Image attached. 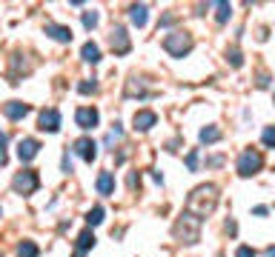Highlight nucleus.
Instances as JSON below:
<instances>
[{
	"mask_svg": "<svg viewBox=\"0 0 275 257\" xmlns=\"http://www.w3.org/2000/svg\"><path fill=\"white\" fill-rule=\"evenodd\" d=\"M215 206H218V189L212 183H204V186L192 189V195L187 197V212L195 214L198 220L209 217L215 212Z\"/></svg>",
	"mask_w": 275,
	"mask_h": 257,
	"instance_id": "1",
	"label": "nucleus"
},
{
	"mask_svg": "<svg viewBox=\"0 0 275 257\" xmlns=\"http://www.w3.org/2000/svg\"><path fill=\"white\" fill-rule=\"evenodd\" d=\"M175 237L181 240V243H187V246L198 243V240H201V220H198L195 214L184 212L175 223Z\"/></svg>",
	"mask_w": 275,
	"mask_h": 257,
	"instance_id": "2",
	"label": "nucleus"
},
{
	"mask_svg": "<svg viewBox=\"0 0 275 257\" xmlns=\"http://www.w3.org/2000/svg\"><path fill=\"white\" fill-rule=\"evenodd\" d=\"M163 52L172 57H187L192 52V35L189 32H169L163 37Z\"/></svg>",
	"mask_w": 275,
	"mask_h": 257,
	"instance_id": "3",
	"label": "nucleus"
},
{
	"mask_svg": "<svg viewBox=\"0 0 275 257\" xmlns=\"http://www.w3.org/2000/svg\"><path fill=\"white\" fill-rule=\"evenodd\" d=\"M261 166H264L261 151H255V149L241 151V157H238V175L241 178H252L255 172H261Z\"/></svg>",
	"mask_w": 275,
	"mask_h": 257,
	"instance_id": "4",
	"label": "nucleus"
},
{
	"mask_svg": "<svg viewBox=\"0 0 275 257\" xmlns=\"http://www.w3.org/2000/svg\"><path fill=\"white\" fill-rule=\"evenodd\" d=\"M37 186H40V178H37V172H32V168L18 172L15 180H12V189H15L18 195H32V192H37Z\"/></svg>",
	"mask_w": 275,
	"mask_h": 257,
	"instance_id": "5",
	"label": "nucleus"
},
{
	"mask_svg": "<svg viewBox=\"0 0 275 257\" xmlns=\"http://www.w3.org/2000/svg\"><path fill=\"white\" fill-rule=\"evenodd\" d=\"M37 129L54 134L58 129H61V112H58V109H43L40 117H37Z\"/></svg>",
	"mask_w": 275,
	"mask_h": 257,
	"instance_id": "6",
	"label": "nucleus"
},
{
	"mask_svg": "<svg viewBox=\"0 0 275 257\" xmlns=\"http://www.w3.org/2000/svg\"><path fill=\"white\" fill-rule=\"evenodd\" d=\"M72 151H75V154H78L80 160H86V163H92V160L98 157V143L92 140V137H80V140H75Z\"/></svg>",
	"mask_w": 275,
	"mask_h": 257,
	"instance_id": "7",
	"label": "nucleus"
},
{
	"mask_svg": "<svg viewBox=\"0 0 275 257\" xmlns=\"http://www.w3.org/2000/svg\"><path fill=\"white\" fill-rule=\"evenodd\" d=\"M109 46H112V52H115V54H126L129 49H132V43H129V35H126L124 26H115V29H112Z\"/></svg>",
	"mask_w": 275,
	"mask_h": 257,
	"instance_id": "8",
	"label": "nucleus"
},
{
	"mask_svg": "<svg viewBox=\"0 0 275 257\" xmlns=\"http://www.w3.org/2000/svg\"><path fill=\"white\" fill-rule=\"evenodd\" d=\"M37 151H40V143L35 140V137H23V140L18 143V157L20 163H29V160L37 157Z\"/></svg>",
	"mask_w": 275,
	"mask_h": 257,
	"instance_id": "9",
	"label": "nucleus"
},
{
	"mask_svg": "<svg viewBox=\"0 0 275 257\" xmlns=\"http://www.w3.org/2000/svg\"><path fill=\"white\" fill-rule=\"evenodd\" d=\"M155 123H158V115L149 112V109H141V112H135V117H132L135 132H149Z\"/></svg>",
	"mask_w": 275,
	"mask_h": 257,
	"instance_id": "10",
	"label": "nucleus"
},
{
	"mask_svg": "<svg viewBox=\"0 0 275 257\" xmlns=\"http://www.w3.org/2000/svg\"><path fill=\"white\" fill-rule=\"evenodd\" d=\"M98 120H100L98 109H78V112H75V123H78L80 129H95Z\"/></svg>",
	"mask_w": 275,
	"mask_h": 257,
	"instance_id": "11",
	"label": "nucleus"
},
{
	"mask_svg": "<svg viewBox=\"0 0 275 257\" xmlns=\"http://www.w3.org/2000/svg\"><path fill=\"white\" fill-rule=\"evenodd\" d=\"M3 115L9 117V120H23L29 115V103H20V100H9V103H3Z\"/></svg>",
	"mask_w": 275,
	"mask_h": 257,
	"instance_id": "12",
	"label": "nucleus"
},
{
	"mask_svg": "<svg viewBox=\"0 0 275 257\" xmlns=\"http://www.w3.org/2000/svg\"><path fill=\"white\" fill-rule=\"evenodd\" d=\"M46 35L58 40V43H72V29L69 26H58V23H46Z\"/></svg>",
	"mask_w": 275,
	"mask_h": 257,
	"instance_id": "13",
	"label": "nucleus"
},
{
	"mask_svg": "<svg viewBox=\"0 0 275 257\" xmlns=\"http://www.w3.org/2000/svg\"><path fill=\"white\" fill-rule=\"evenodd\" d=\"M95 186H98V195H112V192H115V178H112V172H100Z\"/></svg>",
	"mask_w": 275,
	"mask_h": 257,
	"instance_id": "14",
	"label": "nucleus"
},
{
	"mask_svg": "<svg viewBox=\"0 0 275 257\" xmlns=\"http://www.w3.org/2000/svg\"><path fill=\"white\" fill-rule=\"evenodd\" d=\"M129 20H132L138 29H143V26H146V20H149V9H146L143 3H141V6H132V9H129Z\"/></svg>",
	"mask_w": 275,
	"mask_h": 257,
	"instance_id": "15",
	"label": "nucleus"
},
{
	"mask_svg": "<svg viewBox=\"0 0 275 257\" xmlns=\"http://www.w3.org/2000/svg\"><path fill=\"white\" fill-rule=\"evenodd\" d=\"M80 57L86 63H100V49H98V43H83V49H80Z\"/></svg>",
	"mask_w": 275,
	"mask_h": 257,
	"instance_id": "16",
	"label": "nucleus"
},
{
	"mask_svg": "<svg viewBox=\"0 0 275 257\" xmlns=\"http://www.w3.org/2000/svg\"><path fill=\"white\" fill-rule=\"evenodd\" d=\"M198 137H201V143H206V146H209V143H218L221 140V129H218V126H206V129H201Z\"/></svg>",
	"mask_w": 275,
	"mask_h": 257,
	"instance_id": "17",
	"label": "nucleus"
},
{
	"mask_svg": "<svg viewBox=\"0 0 275 257\" xmlns=\"http://www.w3.org/2000/svg\"><path fill=\"white\" fill-rule=\"evenodd\" d=\"M95 246V234H92V231H80L78 234V251H89V248Z\"/></svg>",
	"mask_w": 275,
	"mask_h": 257,
	"instance_id": "18",
	"label": "nucleus"
},
{
	"mask_svg": "<svg viewBox=\"0 0 275 257\" xmlns=\"http://www.w3.org/2000/svg\"><path fill=\"white\" fill-rule=\"evenodd\" d=\"M37 254H40V248H37L32 240H23L18 246V257H37Z\"/></svg>",
	"mask_w": 275,
	"mask_h": 257,
	"instance_id": "19",
	"label": "nucleus"
},
{
	"mask_svg": "<svg viewBox=\"0 0 275 257\" xmlns=\"http://www.w3.org/2000/svg\"><path fill=\"white\" fill-rule=\"evenodd\" d=\"M230 15H232V6H230V3H218V15H215V20H218V23H227V20H230Z\"/></svg>",
	"mask_w": 275,
	"mask_h": 257,
	"instance_id": "20",
	"label": "nucleus"
},
{
	"mask_svg": "<svg viewBox=\"0 0 275 257\" xmlns=\"http://www.w3.org/2000/svg\"><path fill=\"white\" fill-rule=\"evenodd\" d=\"M86 223H89V226H98V223H103V209H100V206H95V209L86 214Z\"/></svg>",
	"mask_w": 275,
	"mask_h": 257,
	"instance_id": "21",
	"label": "nucleus"
},
{
	"mask_svg": "<svg viewBox=\"0 0 275 257\" xmlns=\"http://www.w3.org/2000/svg\"><path fill=\"white\" fill-rule=\"evenodd\" d=\"M78 92L80 95H95V92H98V83H95V80H80Z\"/></svg>",
	"mask_w": 275,
	"mask_h": 257,
	"instance_id": "22",
	"label": "nucleus"
},
{
	"mask_svg": "<svg viewBox=\"0 0 275 257\" xmlns=\"http://www.w3.org/2000/svg\"><path fill=\"white\" fill-rule=\"evenodd\" d=\"M135 95H146V89H143V83H135V80H129V86H126V98H135Z\"/></svg>",
	"mask_w": 275,
	"mask_h": 257,
	"instance_id": "23",
	"label": "nucleus"
},
{
	"mask_svg": "<svg viewBox=\"0 0 275 257\" xmlns=\"http://www.w3.org/2000/svg\"><path fill=\"white\" fill-rule=\"evenodd\" d=\"M261 140H264L266 149H275V126H266V129H264V137H261Z\"/></svg>",
	"mask_w": 275,
	"mask_h": 257,
	"instance_id": "24",
	"label": "nucleus"
},
{
	"mask_svg": "<svg viewBox=\"0 0 275 257\" xmlns=\"http://www.w3.org/2000/svg\"><path fill=\"white\" fill-rule=\"evenodd\" d=\"M227 60H230L235 69H241V66H244V57H241L238 49H230V52H227Z\"/></svg>",
	"mask_w": 275,
	"mask_h": 257,
	"instance_id": "25",
	"label": "nucleus"
},
{
	"mask_svg": "<svg viewBox=\"0 0 275 257\" xmlns=\"http://www.w3.org/2000/svg\"><path fill=\"white\" fill-rule=\"evenodd\" d=\"M98 12H83V26H86V29H95V26H98Z\"/></svg>",
	"mask_w": 275,
	"mask_h": 257,
	"instance_id": "26",
	"label": "nucleus"
},
{
	"mask_svg": "<svg viewBox=\"0 0 275 257\" xmlns=\"http://www.w3.org/2000/svg\"><path fill=\"white\" fill-rule=\"evenodd\" d=\"M9 163V154H6V134L0 132V166Z\"/></svg>",
	"mask_w": 275,
	"mask_h": 257,
	"instance_id": "27",
	"label": "nucleus"
},
{
	"mask_svg": "<svg viewBox=\"0 0 275 257\" xmlns=\"http://www.w3.org/2000/svg\"><path fill=\"white\" fill-rule=\"evenodd\" d=\"M187 168H189V172H195V168H198V149H192L187 154Z\"/></svg>",
	"mask_w": 275,
	"mask_h": 257,
	"instance_id": "28",
	"label": "nucleus"
},
{
	"mask_svg": "<svg viewBox=\"0 0 275 257\" xmlns=\"http://www.w3.org/2000/svg\"><path fill=\"white\" fill-rule=\"evenodd\" d=\"M235 257H255V248H252V246H238Z\"/></svg>",
	"mask_w": 275,
	"mask_h": 257,
	"instance_id": "29",
	"label": "nucleus"
},
{
	"mask_svg": "<svg viewBox=\"0 0 275 257\" xmlns=\"http://www.w3.org/2000/svg\"><path fill=\"white\" fill-rule=\"evenodd\" d=\"M61 168H63V172H66V175H69V172H72V157H69V151L63 154V160H61Z\"/></svg>",
	"mask_w": 275,
	"mask_h": 257,
	"instance_id": "30",
	"label": "nucleus"
},
{
	"mask_svg": "<svg viewBox=\"0 0 275 257\" xmlns=\"http://www.w3.org/2000/svg\"><path fill=\"white\" fill-rule=\"evenodd\" d=\"M172 23H175V15H163L160 18V26H172Z\"/></svg>",
	"mask_w": 275,
	"mask_h": 257,
	"instance_id": "31",
	"label": "nucleus"
},
{
	"mask_svg": "<svg viewBox=\"0 0 275 257\" xmlns=\"http://www.w3.org/2000/svg\"><path fill=\"white\" fill-rule=\"evenodd\" d=\"M258 86H261V89H266V86H269V74H261V77H258Z\"/></svg>",
	"mask_w": 275,
	"mask_h": 257,
	"instance_id": "32",
	"label": "nucleus"
},
{
	"mask_svg": "<svg viewBox=\"0 0 275 257\" xmlns=\"http://www.w3.org/2000/svg\"><path fill=\"white\" fill-rule=\"evenodd\" d=\"M135 186H141V178L138 175H129V189H135Z\"/></svg>",
	"mask_w": 275,
	"mask_h": 257,
	"instance_id": "33",
	"label": "nucleus"
},
{
	"mask_svg": "<svg viewBox=\"0 0 275 257\" xmlns=\"http://www.w3.org/2000/svg\"><path fill=\"white\" fill-rule=\"evenodd\" d=\"M252 212H255L258 217H264V214H266V206H255V209H252Z\"/></svg>",
	"mask_w": 275,
	"mask_h": 257,
	"instance_id": "34",
	"label": "nucleus"
},
{
	"mask_svg": "<svg viewBox=\"0 0 275 257\" xmlns=\"http://www.w3.org/2000/svg\"><path fill=\"white\" fill-rule=\"evenodd\" d=\"M266 257H275V246H269V248H266Z\"/></svg>",
	"mask_w": 275,
	"mask_h": 257,
	"instance_id": "35",
	"label": "nucleus"
},
{
	"mask_svg": "<svg viewBox=\"0 0 275 257\" xmlns=\"http://www.w3.org/2000/svg\"><path fill=\"white\" fill-rule=\"evenodd\" d=\"M75 257H83V251H78V254H75Z\"/></svg>",
	"mask_w": 275,
	"mask_h": 257,
	"instance_id": "36",
	"label": "nucleus"
},
{
	"mask_svg": "<svg viewBox=\"0 0 275 257\" xmlns=\"http://www.w3.org/2000/svg\"><path fill=\"white\" fill-rule=\"evenodd\" d=\"M0 214H3V209H0Z\"/></svg>",
	"mask_w": 275,
	"mask_h": 257,
	"instance_id": "37",
	"label": "nucleus"
},
{
	"mask_svg": "<svg viewBox=\"0 0 275 257\" xmlns=\"http://www.w3.org/2000/svg\"><path fill=\"white\" fill-rule=\"evenodd\" d=\"M0 257H3V254H0Z\"/></svg>",
	"mask_w": 275,
	"mask_h": 257,
	"instance_id": "38",
	"label": "nucleus"
}]
</instances>
